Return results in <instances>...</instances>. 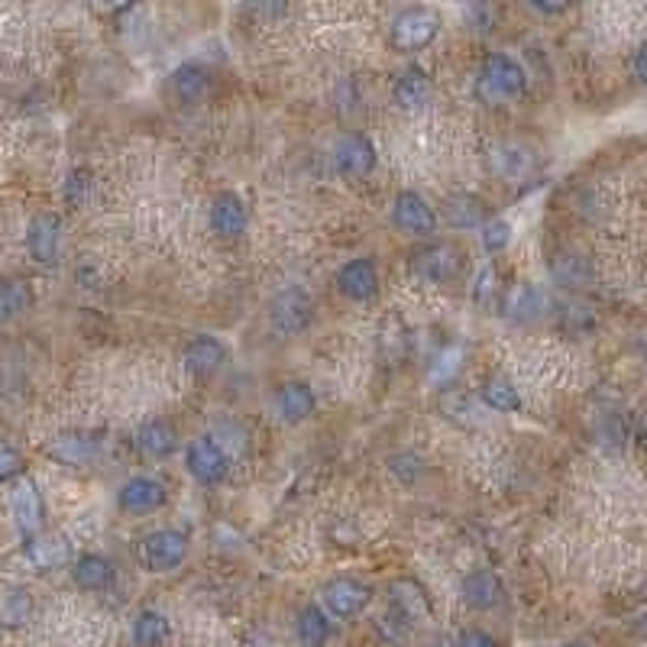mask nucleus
<instances>
[{
  "label": "nucleus",
  "instance_id": "41",
  "mask_svg": "<svg viewBox=\"0 0 647 647\" xmlns=\"http://www.w3.org/2000/svg\"><path fill=\"white\" fill-rule=\"evenodd\" d=\"M635 75L642 85H647V43H642V49L635 53Z\"/></svg>",
  "mask_w": 647,
  "mask_h": 647
},
{
  "label": "nucleus",
  "instance_id": "13",
  "mask_svg": "<svg viewBox=\"0 0 647 647\" xmlns=\"http://www.w3.org/2000/svg\"><path fill=\"white\" fill-rule=\"evenodd\" d=\"M431 94H434V81H431V75H427L421 65H412V68L402 71V78H399V85H395V104H399L405 114L421 111V108L431 101Z\"/></svg>",
  "mask_w": 647,
  "mask_h": 647
},
{
  "label": "nucleus",
  "instance_id": "9",
  "mask_svg": "<svg viewBox=\"0 0 647 647\" xmlns=\"http://www.w3.org/2000/svg\"><path fill=\"white\" fill-rule=\"evenodd\" d=\"M414 272L427 282H447L460 272V249L450 243H434L414 256Z\"/></svg>",
  "mask_w": 647,
  "mask_h": 647
},
{
  "label": "nucleus",
  "instance_id": "27",
  "mask_svg": "<svg viewBox=\"0 0 647 647\" xmlns=\"http://www.w3.org/2000/svg\"><path fill=\"white\" fill-rule=\"evenodd\" d=\"M540 311H544V292L537 286L522 282V286H512L505 294V314L512 321H534L540 317Z\"/></svg>",
  "mask_w": 647,
  "mask_h": 647
},
{
  "label": "nucleus",
  "instance_id": "31",
  "mask_svg": "<svg viewBox=\"0 0 647 647\" xmlns=\"http://www.w3.org/2000/svg\"><path fill=\"white\" fill-rule=\"evenodd\" d=\"M33 301V292L26 282L20 279H10V282H0V324H10L16 321Z\"/></svg>",
  "mask_w": 647,
  "mask_h": 647
},
{
  "label": "nucleus",
  "instance_id": "19",
  "mask_svg": "<svg viewBox=\"0 0 647 647\" xmlns=\"http://www.w3.org/2000/svg\"><path fill=\"white\" fill-rule=\"evenodd\" d=\"M460 595H464V602H467L470 609L486 612V609H492V605L499 602L502 583H499V577H495L492 570H472L470 577L464 580V587H460Z\"/></svg>",
  "mask_w": 647,
  "mask_h": 647
},
{
  "label": "nucleus",
  "instance_id": "32",
  "mask_svg": "<svg viewBox=\"0 0 647 647\" xmlns=\"http://www.w3.org/2000/svg\"><path fill=\"white\" fill-rule=\"evenodd\" d=\"M495 169L505 178H512V181H522V178H528L534 172V156L525 146L509 143V146H502L495 153Z\"/></svg>",
  "mask_w": 647,
  "mask_h": 647
},
{
  "label": "nucleus",
  "instance_id": "23",
  "mask_svg": "<svg viewBox=\"0 0 647 647\" xmlns=\"http://www.w3.org/2000/svg\"><path fill=\"white\" fill-rule=\"evenodd\" d=\"M136 444H140V450H143L146 457L163 460V457H169V454L178 447L176 427H172L169 421H159V417H156V421H149V424H143V427H140Z\"/></svg>",
  "mask_w": 647,
  "mask_h": 647
},
{
  "label": "nucleus",
  "instance_id": "36",
  "mask_svg": "<svg viewBox=\"0 0 647 647\" xmlns=\"http://www.w3.org/2000/svg\"><path fill=\"white\" fill-rule=\"evenodd\" d=\"M88 191H91V176L88 172H71L68 181H65V198L75 208H81L88 201Z\"/></svg>",
  "mask_w": 647,
  "mask_h": 647
},
{
  "label": "nucleus",
  "instance_id": "7",
  "mask_svg": "<svg viewBox=\"0 0 647 647\" xmlns=\"http://www.w3.org/2000/svg\"><path fill=\"white\" fill-rule=\"evenodd\" d=\"M334 166L337 172L347 178H362L372 172L376 166V146L362 133H347L334 146Z\"/></svg>",
  "mask_w": 647,
  "mask_h": 647
},
{
  "label": "nucleus",
  "instance_id": "10",
  "mask_svg": "<svg viewBox=\"0 0 647 647\" xmlns=\"http://www.w3.org/2000/svg\"><path fill=\"white\" fill-rule=\"evenodd\" d=\"M59 243H62V224L56 214H36L33 224H30V234H26V246H30V256L43 266L56 263L59 256Z\"/></svg>",
  "mask_w": 647,
  "mask_h": 647
},
{
  "label": "nucleus",
  "instance_id": "5",
  "mask_svg": "<svg viewBox=\"0 0 647 647\" xmlns=\"http://www.w3.org/2000/svg\"><path fill=\"white\" fill-rule=\"evenodd\" d=\"M372 602V589L359 583L354 577H337L324 587V605L334 618H356L366 612V605Z\"/></svg>",
  "mask_w": 647,
  "mask_h": 647
},
{
  "label": "nucleus",
  "instance_id": "16",
  "mask_svg": "<svg viewBox=\"0 0 647 647\" xmlns=\"http://www.w3.org/2000/svg\"><path fill=\"white\" fill-rule=\"evenodd\" d=\"M181 362H185V369H188L191 376H211V372H217L221 362H224V344H221L217 337L201 334V337H194V341L181 350Z\"/></svg>",
  "mask_w": 647,
  "mask_h": 647
},
{
  "label": "nucleus",
  "instance_id": "21",
  "mask_svg": "<svg viewBox=\"0 0 647 647\" xmlns=\"http://www.w3.org/2000/svg\"><path fill=\"white\" fill-rule=\"evenodd\" d=\"M294 635H298V642L304 647H324L331 642V635H334V625L324 615V609L304 605L298 612V618H294Z\"/></svg>",
  "mask_w": 647,
  "mask_h": 647
},
{
  "label": "nucleus",
  "instance_id": "3",
  "mask_svg": "<svg viewBox=\"0 0 647 647\" xmlns=\"http://www.w3.org/2000/svg\"><path fill=\"white\" fill-rule=\"evenodd\" d=\"M188 554V537L176 528H163L146 534L140 540V560L149 573H169L185 564Z\"/></svg>",
  "mask_w": 647,
  "mask_h": 647
},
{
  "label": "nucleus",
  "instance_id": "43",
  "mask_svg": "<svg viewBox=\"0 0 647 647\" xmlns=\"http://www.w3.org/2000/svg\"><path fill=\"white\" fill-rule=\"evenodd\" d=\"M564 647H592L589 642H570V645H564Z\"/></svg>",
  "mask_w": 647,
  "mask_h": 647
},
{
  "label": "nucleus",
  "instance_id": "14",
  "mask_svg": "<svg viewBox=\"0 0 647 647\" xmlns=\"http://www.w3.org/2000/svg\"><path fill=\"white\" fill-rule=\"evenodd\" d=\"M10 505H13V518L20 531L26 537H36L40 528H43V499H40V489L33 482H20L10 495Z\"/></svg>",
  "mask_w": 647,
  "mask_h": 647
},
{
  "label": "nucleus",
  "instance_id": "18",
  "mask_svg": "<svg viewBox=\"0 0 647 647\" xmlns=\"http://www.w3.org/2000/svg\"><path fill=\"white\" fill-rule=\"evenodd\" d=\"M272 327L279 334H298L311 324V304L304 301V294L286 292L272 304Z\"/></svg>",
  "mask_w": 647,
  "mask_h": 647
},
{
  "label": "nucleus",
  "instance_id": "34",
  "mask_svg": "<svg viewBox=\"0 0 647 647\" xmlns=\"http://www.w3.org/2000/svg\"><path fill=\"white\" fill-rule=\"evenodd\" d=\"M512 239V224L509 221H489L482 227V246L486 253H502Z\"/></svg>",
  "mask_w": 647,
  "mask_h": 647
},
{
  "label": "nucleus",
  "instance_id": "42",
  "mask_svg": "<svg viewBox=\"0 0 647 647\" xmlns=\"http://www.w3.org/2000/svg\"><path fill=\"white\" fill-rule=\"evenodd\" d=\"M635 632H638V635H645V638H647V615L642 618V622H638V628H635Z\"/></svg>",
  "mask_w": 647,
  "mask_h": 647
},
{
  "label": "nucleus",
  "instance_id": "33",
  "mask_svg": "<svg viewBox=\"0 0 647 647\" xmlns=\"http://www.w3.org/2000/svg\"><path fill=\"white\" fill-rule=\"evenodd\" d=\"M30 612H33V599L26 592H10L3 602V625H10V628L26 625Z\"/></svg>",
  "mask_w": 647,
  "mask_h": 647
},
{
  "label": "nucleus",
  "instance_id": "8",
  "mask_svg": "<svg viewBox=\"0 0 647 647\" xmlns=\"http://www.w3.org/2000/svg\"><path fill=\"white\" fill-rule=\"evenodd\" d=\"M118 502L126 515H153L166 505V489H163V482H156L149 476H133L123 482Z\"/></svg>",
  "mask_w": 647,
  "mask_h": 647
},
{
  "label": "nucleus",
  "instance_id": "39",
  "mask_svg": "<svg viewBox=\"0 0 647 647\" xmlns=\"http://www.w3.org/2000/svg\"><path fill=\"white\" fill-rule=\"evenodd\" d=\"M392 472H399L405 482H412V479L421 476V464H417V457H412V454H402V457L392 460Z\"/></svg>",
  "mask_w": 647,
  "mask_h": 647
},
{
  "label": "nucleus",
  "instance_id": "25",
  "mask_svg": "<svg viewBox=\"0 0 647 647\" xmlns=\"http://www.w3.org/2000/svg\"><path fill=\"white\" fill-rule=\"evenodd\" d=\"M49 457H56L68 467H85L98 457V440L88 434H68V437H59L56 444H49Z\"/></svg>",
  "mask_w": 647,
  "mask_h": 647
},
{
  "label": "nucleus",
  "instance_id": "38",
  "mask_svg": "<svg viewBox=\"0 0 647 647\" xmlns=\"http://www.w3.org/2000/svg\"><path fill=\"white\" fill-rule=\"evenodd\" d=\"M20 472H23V457L16 450H10V447H0V482L13 479Z\"/></svg>",
  "mask_w": 647,
  "mask_h": 647
},
{
  "label": "nucleus",
  "instance_id": "20",
  "mask_svg": "<svg viewBox=\"0 0 647 647\" xmlns=\"http://www.w3.org/2000/svg\"><path fill=\"white\" fill-rule=\"evenodd\" d=\"M71 577H75L78 589H85V592H104L114 583V567L101 554H85V557L75 560Z\"/></svg>",
  "mask_w": 647,
  "mask_h": 647
},
{
  "label": "nucleus",
  "instance_id": "30",
  "mask_svg": "<svg viewBox=\"0 0 647 647\" xmlns=\"http://www.w3.org/2000/svg\"><path fill=\"white\" fill-rule=\"evenodd\" d=\"M392 609L402 612L405 618H421L431 612L427 599H424V589L417 587L414 580H395L392 583Z\"/></svg>",
  "mask_w": 647,
  "mask_h": 647
},
{
  "label": "nucleus",
  "instance_id": "24",
  "mask_svg": "<svg viewBox=\"0 0 647 647\" xmlns=\"http://www.w3.org/2000/svg\"><path fill=\"white\" fill-rule=\"evenodd\" d=\"M130 642L133 647H163L169 642V618L156 609H146L133 618L130 628Z\"/></svg>",
  "mask_w": 647,
  "mask_h": 647
},
{
  "label": "nucleus",
  "instance_id": "29",
  "mask_svg": "<svg viewBox=\"0 0 647 647\" xmlns=\"http://www.w3.org/2000/svg\"><path fill=\"white\" fill-rule=\"evenodd\" d=\"M479 399L492 409V412L499 414H512V412H522V392L509 382V379H489L482 389H479Z\"/></svg>",
  "mask_w": 647,
  "mask_h": 647
},
{
  "label": "nucleus",
  "instance_id": "4",
  "mask_svg": "<svg viewBox=\"0 0 647 647\" xmlns=\"http://www.w3.org/2000/svg\"><path fill=\"white\" fill-rule=\"evenodd\" d=\"M185 467L201 486H217V482H224V476L231 470V460H227V450L214 437H198L188 444Z\"/></svg>",
  "mask_w": 647,
  "mask_h": 647
},
{
  "label": "nucleus",
  "instance_id": "35",
  "mask_svg": "<svg viewBox=\"0 0 647 647\" xmlns=\"http://www.w3.org/2000/svg\"><path fill=\"white\" fill-rule=\"evenodd\" d=\"M379 635H382L386 642H399V645H402V642L409 638V618H405L402 612L392 609L386 618H379Z\"/></svg>",
  "mask_w": 647,
  "mask_h": 647
},
{
  "label": "nucleus",
  "instance_id": "37",
  "mask_svg": "<svg viewBox=\"0 0 647 647\" xmlns=\"http://www.w3.org/2000/svg\"><path fill=\"white\" fill-rule=\"evenodd\" d=\"M492 294H495V272H492V269H482L479 279H476L472 298H476V304L489 308V304H492Z\"/></svg>",
  "mask_w": 647,
  "mask_h": 647
},
{
  "label": "nucleus",
  "instance_id": "22",
  "mask_svg": "<svg viewBox=\"0 0 647 647\" xmlns=\"http://www.w3.org/2000/svg\"><path fill=\"white\" fill-rule=\"evenodd\" d=\"M550 276L567 289H583L592 282V266H589L587 256H580L573 249H564L550 259Z\"/></svg>",
  "mask_w": 647,
  "mask_h": 647
},
{
  "label": "nucleus",
  "instance_id": "26",
  "mask_svg": "<svg viewBox=\"0 0 647 647\" xmlns=\"http://www.w3.org/2000/svg\"><path fill=\"white\" fill-rule=\"evenodd\" d=\"M208 88H211V78H208V71H204L201 65H194V62L176 68V75H172V91H176V98L181 104H198V101L208 94Z\"/></svg>",
  "mask_w": 647,
  "mask_h": 647
},
{
  "label": "nucleus",
  "instance_id": "40",
  "mask_svg": "<svg viewBox=\"0 0 647 647\" xmlns=\"http://www.w3.org/2000/svg\"><path fill=\"white\" fill-rule=\"evenodd\" d=\"M457 647H499V642L489 632H482V628H470V632L460 635Z\"/></svg>",
  "mask_w": 647,
  "mask_h": 647
},
{
  "label": "nucleus",
  "instance_id": "12",
  "mask_svg": "<svg viewBox=\"0 0 647 647\" xmlns=\"http://www.w3.org/2000/svg\"><path fill=\"white\" fill-rule=\"evenodd\" d=\"M337 282H341V292L347 294V298H354V301H369V298H376V292H379L376 263H372V259H350V263L341 269Z\"/></svg>",
  "mask_w": 647,
  "mask_h": 647
},
{
  "label": "nucleus",
  "instance_id": "11",
  "mask_svg": "<svg viewBox=\"0 0 647 647\" xmlns=\"http://www.w3.org/2000/svg\"><path fill=\"white\" fill-rule=\"evenodd\" d=\"M211 227L224 239H234L246 231V204L236 191H221L211 204Z\"/></svg>",
  "mask_w": 647,
  "mask_h": 647
},
{
  "label": "nucleus",
  "instance_id": "2",
  "mask_svg": "<svg viewBox=\"0 0 647 647\" xmlns=\"http://www.w3.org/2000/svg\"><path fill=\"white\" fill-rule=\"evenodd\" d=\"M440 33V13L434 7H405L392 20V43L402 53H421L427 49Z\"/></svg>",
  "mask_w": 647,
  "mask_h": 647
},
{
  "label": "nucleus",
  "instance_id": "28",
  "mask_svg": "<svg viewBox=\"0 0 647 647\" xmlns=\"http://www.w3.org/2000/svg\"><path fill=\"white\" fill-rule=\"evenodd\" d=\"M26 557L36 570H56L68 560V544L62 537H26Z\"/></svg>",
  "mask_w": 647,
  "mask_h": 647
},
{
  "label": "nucleus",
  "instance_id": "17",
  "mask_svg": "<svg viewBox=\"0 0 647 647\" xmlns=\"http://www.w3.org/2000/svg\"><path fill=\"white\" fill-rule=\"evenodd\" d=\"M444 217L457 231H472V227H486L489 224L486 221L489 217V208L476 194H454V198L444 201Z\"/></svg>",
  "mask_w": 647,
  "mask_h": 647
},
{
  "label": "nucleus",
  "instance_id": "6",
  "mask_svg": "<svg viewBox=\"0 0 647 647\" xmlns=\"http://www.w3.org/2000/svg\"><path fill=\"white\" fill-rule=\"evenodd\" d=\"M392 221L399 231L409 236H431L437 231V211L417 194V191H402L392 201Z\"/></svg>",
  "mask_w": 647,
  "mask_h": 647
},
{
  "label": "nucleus",
  "instance_id": "15",
  "mask_svg": "<svg viewBox=\"0 0 647 647\" xmlns=\"http://www.w3.org/2000/svg\"><path fill=\"white\" fill-rule=\"evenodd\" d=\"M314 405H317V399H314L311 386H304V382H286V386L276 392V414H279L286 424H301V421H308V417L314 414Z\"/></svg>",
  "mask_w": 647,
  "mask_h": 647
},
{
  "label": "nucleus",
  "instance_id": "1",
  "mask_svg": "<svg viewBox=\"0 0 647 647\" xmlns=\"http://www.w3.org/2000/svg\"><path fill=\"white\" fill-rule=\"evenodd\" d=\"M525 88H528V75L509 53H492L489 59L482 62L479 78H476V94L489 108L518 101L525 94Z\"/></svg>",
  "mask_w": 647,
  "mask_h": 647
}]
</instances>
